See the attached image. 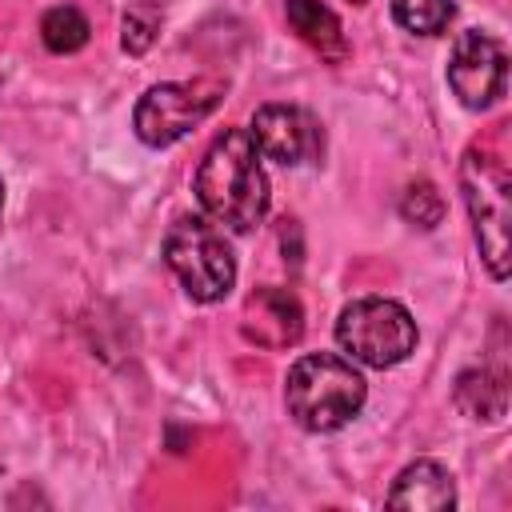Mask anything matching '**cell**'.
<instances>
[{
	"mask_svg": "<svg viewBox=\"0 0 512 512\" xmlns=\"http://www.w3.org/2000/svg\"><path fill=\"white\" fill-rule=\"evenodd\" d=\"M196 200L216 228L252 232L268 212V176L244 128H224L192 176Z\"/></svg>",
	"mask_w": 512,
	"mask_h": 512,
	"instance_id": "obj_1",
	"label": "cell"
},
{
	"mask_svg": "<svg viewBox=\"0 0 512 512\" xmlns=\"http://www.w3.org/2000/svg\"><path fill=\"white\" fill-rule=\"evenodd\" d=\"M368 384L348 356L308 352L288 368L284 404L304 432H336L360 416Z\"/></svg>",
	"mask_w": 512,
	"mask_h": 512,
	"instance_id": "obj_2",
	"label": "cell"
},
{
	"mask_svg": "<svg viewBox=\"0 0 512 512\" xmlns=\"http://www.w3.org/2000/svg\"><path fill=\"white\" fill-rule=\"evenodd\" d=\"M460 192L472 216V236L492 280H508V220H512V180L496 152L468 148L460 160Z\"/></svg>",
	"mask_w": 512,
	"mask_h": 512,
	"instance_id": "obj_3",
	"label": "cell"
},
{
	"mask_svg": "<svg viewBox=\"0 0 512 512\" xmlns=\"http://www.w3.org/2000/svg\"><path fill=\"white\" fill-rule=\"evenodd\" d=\"M336 344L364 368H396L416 352V320L400 300L360 296L340 308Z\"/></svg>",
	"mask_w": 512,
	"mask_h": 512,
	"instance_id": "obj_4",
	"label": "cell"
},
{
	"mask_svg": "<svg viewBox=\"0 0 512 512\" xmlns=\"http://www.w3.org/2000/svg\"><path fill=\"white\" fill-rule=\"evenodd\" d=\"M164 260L200 304H216L236 284V256L208 216H180L164 236Z\"/></svg>",
	"mask_w": 512,
	"mask_h": 512,
	"instance_id": "obj_5",
	"label": "cell"
},
{
	"mask_svg": "<svg viewBox=\"0 0 512 512\" xmlns=\"http://www.w3.org/2000/svg\"><path fill=\"white\" fill-rule=\"evenodd\" d=\"M224 96L220 80H168V84H152L132 112V128L148 148H168L176 144L184 132H192L200 120H208L216 112Z\"/></svg>",
	"mask_w": 512,
	"mask_h": 512,
	"instance_id": "obj_6",
	"label": "cell"
},
{
	"mask_svg": "<svg viewBox=\"0 0 512 512\" xmlns=\"http://www.w3.org/2000/svg\"><path fill=\"white\" fill-rule=\"evenodd\" d=\"M448 88L472 112L492 108L508 92V48L492 32H460L448 56Z\"/></svg>",
	"mask_w": 512,
	"mask_h": 512,
	"instance_id": "obj_7",
	"label": "cell"
},
{
	"mask_svg": "<svg viewBox=\"0 0 512 512\" xmlns=\"http://www.w3.org/2000/svg\"><path fill=\"white\" fill-rule=\"evenodd\" d=\"M252 144L260 156L276 160V164H316L324 156V128L308 108L296 104H264L252 116L248 128Z\"/></svg>",
	"mask_w": 512,
	"mask_h": 512,
	"instance_id": "obj_8",
	"label": "cell"
},
{
	"mask_svg": "<svg viewBox=\"0 0 512 512\" xmlns=\"http://www.w3.org/2000/svg\"><path fill=\"white\" fill-rule=\"evenodd\" d=\"M240 332L260 348H288L304 332V308L288 288H256L240 308Z\"/></svg>",
	"mask_w": 512,
	"mask_h": 512,
	"instance_id": "obj_9",
	"label": "cell"
},
{
	"mask_svg": "<svg viewBox=\"0 0 512 512\" xmlns=\"http://www.w3.org/2000/svg\"><path fill=\"white\" fill-rule=\"evenodd\" d=\"M384 504L408 508V512H444L456 504V488H452L448 468H440L436 460H416L392 480Z\"/></svg>",
	"mask_w": 512,
	"mask_h": 512,
	"instance_id": "obj_10",
	"label": "cell"
},
{
	"mask_svg": "<svg viewBox=\"0 0 512 512\" xmlns=\"http://www.w3.org/2000/svg\"><path fill=\"white\" fill-rule=\"evenodd\" d=\"M284 16H288L292 32H296L308 48H316L324 60L336 64V60L348 56L344 28H340V20H336V12H332L328 4H320V0H284Z\"/></svg>",
	"mask_w": 512,
	"mask_h": 512,
	"instance_id": "obj_11",
	"label": "cell"
},
{
	"mask_svg": "<svg viewBox=\"0 0 512 512\" xmlns=\"http://www.w3.org/2000/svg\"><path fill=\"white\" fill-rule=\"evenodd\" d=\"M456 408L468 412L472 420H500L508 412V384H504V372H492V368H468L456 376Z\"/></svg>",
	"mask_w": 512,
	"mask_h": 512,
	"instance_id": "obj_12",
	"label": "cell"
},
{
	"mask_svg": "<svg viewBox=\"0 0 512 512\" xmlns=\"http://www.w3.org/2000/svg\"><path fill=\"white\" fill-rule=\"evenodd\" d=\"M88 36H92V24H88V16H84L80 8H72V4H56V8H48L44 20H40V40H44V48L56 52V56L80 52V48L88 44Z\"/></svg>",
	"mask_w": 512,
	"mask_h": 512,
	"instance_id": "obj_13",
	"label": "cell"
},
{
	"mask_svg": "<svg viewBox=\"0 0 512 512\" xmlns=\"http://www.w3.org/2000/svg\"><path fill=\"white\" fill-rule=\"evenodd\" d=\"M392 16L404 32H416V36H440L452 16H456V4L452 0H392Z\"/></svg>",
	"mask_w": 512,
	"mask_h": 512,
	"instance_id": "obj_14",
	"label": "cell"
},
{
	"mask_svg": "<svg viewBox=\"0 0 512 512\" xmlns=\"http://www.w3.org/2000/svg\"><path fill=\"white\" fill-rule=\"evenodd\" d=\"M400 216L408 220V224H416V228H436L440 220H444V200H440V192L428 184V180H416V184H408L404 188V196H400Z\"/></svg>",
	"mask_w": 512,
	"mask_h": 512,
	"instance_id": "obj_15",
	"label": "cell"
},
{
	"mask_svg": "<svg viewBox=\"0 0 512 512\" xmlns=\"http://www.w3.org/2000/svg\"><path fill=\"white\" fill-rule=\"evenodd\" d=\"M156 16L152 12H140V8H132V12H124V24H120V44L132 52V56H140V52H148L152 48V40H156Z\"/></svg>",
	"mask_w": 512,
	"mask_h": 512,
	"instance_id": "obj_16",
	"label": "cell"
},
{
	"mask_svg": "<svg viewBox=\"0 0 512 512\" xmlns=\"http://www.w3.org/2000/svg\"><path fill=\"white\" fill-rule=\"evenodd\" d=\"M0 212H4V180H0Z\"/></svg>",
	"mask_w": 512,
	"mask_h": 512,
	"instance_id": "obj_17",
	"label": "cell"
},
{
	"mask_svg": "<svg viewBox=\"0 0 512 512\" xmlns=\"http://www.w3.org/2000/svg\"><path fill=\"white\" fill-rule=\"evenodd\" d=\"M352 4H364V0H352Z\"/></svg>",
	"mask_w": 512,
	"mask_h": 512,
	"instance_id": "obj_18",
	"label": "cell"
}]
</instances>
